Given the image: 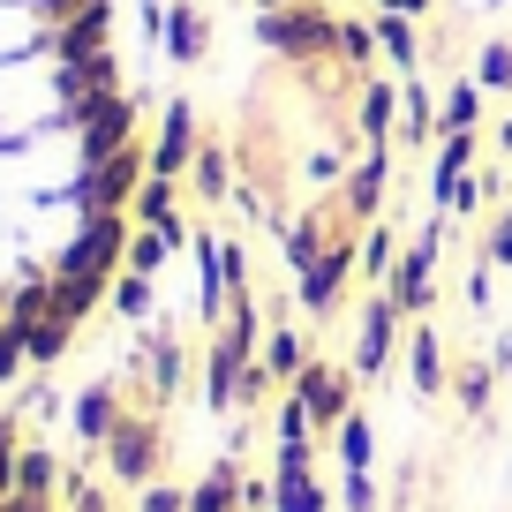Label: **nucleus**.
<instances>
[{
  "mask_svg": "<svg viewBox=\"0 0 512 512\" xmlns=\"http://www.w3.org/2000/svg\"><path fill=\"white\" fill-rule=\"evenodd\" d=\"M144 196L113 0H0V384L68 354Z\"/></svg>",
  "mask_w": 512,
  "mask_h": 512,
  "instance_id": "obj_1",
  "label": "nucleus"
},
{
  "mask_svg": "<svg viewBox=\"0 0 512 512\" xmlns=\"http://www.w3.org/2000/svg\"><path fill=\"white\" fill-rule=\"evenodd\" d=\"M437 264H445V211H430V219L415 226V241H400V264H392L384 294H392L407 317H430V302H437Z\"/></svg>",
  "mask_w": 512,
  "mask_h": 512,
  "instance_id": "obj_2",
  "label": "nucleus"
},
{
  "mask_svg": "<svg viewBox=\"0 0 512 512\" xmlns=\"http://www.w3.org/2000/svg\"><path fill=\"white\" fill-rule=\"evenodd\" d=\"M407 324H415V317H407L384 287L354 309V377H362V384H377L384 369H392V354L407 347Z\"/></svg>",
  "mask_w": 512,
  "mask_h": 512,
  "instance_id": "obj_3",
  "label": "nucleus"
},
{
  "mask_svg": "<svg viewBox=\"0 0 512 512\" xmlns=\"http://www.w3.org/2000/svg\"><path fill=\"white\" fill-rule=\"evenodd\" d=\"M287 392L317 415V430H332L339 415H354V407H362V377H354V362H332V354H317V362H309Z\"/></svg>",
  "mask_w": 512,
  "mask_h": 512,
  "instance_id": "obj_4",
  "label": "nucleus"
},
{
  "mask_svg": "<svg viewBox=\"0 0 512 512\" xmlns=\"http://www.w3.org/2000/svg\"><path fill=\"white\" fill-rule=\"evenodd\" d=\"M384 196H392V144H369V151H354V159H347V181L332 189V204L347 211L354 226H377Z\"/></svg>",
  "mask_w": 512,
  "mask_h": 512,
  "instance_id": "obj_5",
  "label": "nucleus"
},
{
  "mask_svg": "<svg viewBox=\"0 0 512 512\" xmlns=\"http://www.w3.org/2000/svg\"><path fill=\"white\" fill-rule=\"evenodd\" d=\"M407 384H415V400H452V347H445V332H437L430 317H415L407 324Z\"/></svg>",
  "mask_w": 512,
  "mask_h": 512,
  "instance_id": "obj_6",
  "label": "nucleus"
},
{
  "mask_svg": "<svg viewBox=\"0 0 512 512\" xmlns=\"http://www.w3.org/2000/svg\"><path fill=\"white\" fill-rule=\"evenodd\" d=\"M475 136H482V128H467V136H437V159H430V211H452L460 181L475 174Z\"/></svg>",
  "mask_w": 512,
  "mask_h": 512,
  "instance_id": "obj_7",
  "label": "nucleus"
},
{
  "mask_svg": "<svg viewBox=\"0 0 512 512\" xmlns=\"http://www.w3.org/2000/svg\"><path fill=\"white\" fill-rule=\"evenodd\" d=\"M392 144H407V151L437 144V91H430V76L400 83V128H392Z\"/></svg>",
  "mask_w": 512,
  "mask_h": 512,
  "instance_id": "obj_8",
  "label": "nucleus"
},
{
  "mask_svg": "<svg viewBox=\"0 0 512 512\" xmlns=\"http://www.w3.org/2000/svg\"><path fill=\"white\" fill-rule=\"evenodd\" d=\"M452 407H460L467 422H490L497 415V362H452Z\"/></svg>",
  "mask_w": 512,
  "mask_h": 512,
  "instance_id": "obj_9",
  "label": "nucleus"
},
{
  "mask_svg": "<svg viewBox=\"0 0 512 512\" xmlns=\"http://www.w3.org/2000/svg\"><path fill=\"white\" fill-rule=\"evenodd\" d=\"M256 362L272 369V377H279V384H294V377H302V369H309V362H317V347H309V332H294V324H287V317H279V324H272V332H264V347H256Z\"/></svg>",
  "mask_w": 512,
  "mask_h": 512,
  "instance_id": "obj_10",
  "label": "nucleus"
},
{
  "mask_svg": "<svg viewBox=\"0 0 512 512\" xmlns=\"http://www.w3.org/2000/svg\"><path fill=\"white\" fill-rule=\"evenodd\" d=\"M369 23H377V53H384V61L400 68V76H422V31H415V16H384V8H377Z\"/></svg>",
  "mask_w": 512,
  "mask_h": 512,
  "instance_id": "obj_11",
  "label": "nucleus"
},
{
  "mask_svg": "<svg viewBox=\"0 0 512 512\" xmlns=\"http://www.w3.org/2000/svg\"><path fill=\"white\" fill-rule=\"evenodd\" d=\"M324 445H332L339 467H377V430H369L362 407H354V415H339L332 430H324Z\"/></svg>",
  "mask_w": 512,
  "mask_h": 512,
  "instance_id": "obj_12",
  "label": "nucleus"
},
{
  "mask_svg": "<svg viewBox=\"0 0 512 512\" xmlns=\"http://www.w3.org/2000/svg\"><path fill=\"white\" fill-rule=\"evenodd\" d=\"M339 490H324L317 467H302V475H272V512H332Z\"/></svg>",
  "mask_w": 512,
  "mask_h": 512,
  "instance_id": "obj_13",
  "label": "nucleus"
},
{
  "mask_svg": "<svg viewBox=\"0 0 512 512\" xmlns=\"http://www.w3.org/2000/svg\"><path fill=\"white\" fill-rule=\"evenodd\" d=\"M482 98H490V91H482L475 76H460L445 98H437V136H467V128H482Z\"/></svg>",
  "mask_w": 512,
  "mask_h": 512,
  "instance_id": "obj_14",
  "label": "nucleus"
},
{
  "mask_svg": "<svg viewBox=\"0 0 512 512\" xmlns=\"http://www.w3.org/2000/svg\"><path fill=\"white\" fill-rule=\"evenodd\" d=\"M467 76H475L490 98H505V91H512V38H482V46H475V68H467Z\"/></svg>",
  "mask_w": 512,
  "mask_h": 512,
  "instance_id": "obj_15",
  "label": "nucleus"
},
{
  "mask_svg": "<svg viewBox=\"0 0 512 512\" xmlns=\"http://www.w3.org/2000/svg\"><path fill=\"white\" fill-rule=\"evenodd\" d=\"M392 264H400V234L377 219V226L362 234V279H369V287H384V279H392Z\"/></svg>",
  "mask_w": 512,
  "mask_h": 512,
  "instance_id": "obj_16",
  "label": "nucleus"
},
{
  "mask_svg": "<svg viewBox=\"0 0 512 512\" xmlns=\"http://www.w3.org/2000/svg\"><path fill=\"white\" fill-rule=\"evenodd\" d=\"M339 512H384V490L369 467H339Z\"/></svg>",
  "mask_w": 512,
  "mask_h": 512,
  "instance_id": "obj_17",
  "label": "nucleus"
},
{
  "mask_svg": "<svg viewBox=\"0 0 512 512\" xmlns=\"http://www.w3.org/2000/svg\"><path fill=\"white\" fill-rule=\"evenodd\" d=\"M189 512H241V475L234 467H211V482L189 497Z\"/></svg>",
  "mask_w": 512,
  "mask_h": 512,
  "instance_id": "obj_18",
  "label": "nucleus"
},
{
  "mask_svg": "<svg viewBox=\"0 0 512 512\" xmlns=\"http://www.w3.org/2000/svg\"><path fill=\"white\" fill-rule=\"evenodd\" d=\"M482 256H490L497 272H512V204H497L490 211V226H482V241H475Z\"/></svg>",
  "mask_w": 512,
  "mask_h": 512,
  "instance_id": "obj_19",
  "label": "nucleus"
},
{
  "mask_svg": "<svg viewBox=\"0 0 512 512\" xmlns=\"http://www.w3.org/2000/svg\"><path fill=\"white\" fill-rule=\"evenodd\" d=\"M113 460H121V475H144V467L159 460V437H151V430H128V445L113 452Z\"/></svg>",
  "mask_w": 512,
  "mask_h": 512,
  "instance_id": "obj_20",
  "label": "nucleus"
},
{
  "mask_svg": "<svg viewBox=\"0 0 512 512\" xmlns=\"http://www.w3.org/2000/svg\"><path fill=\"white\" fill-rule=\"evenodd\" d=\"M490 272H497V264L475 249V264H467V309H490V294H497V287H490Z\"/></svg>",
  "mask_w": 512,
  "mask_h": 512,
  "instance_id": "obj_21",
  "label": "nucleus"
},
{
  "mask_svg": "<svg viewBox=\"0 0 512 512\" xmlns=\"http://www.w3.org/2000/svg\"><path fill=\"white\" fill-rule=\"evenodd\" d=\"M174 46L196 61V53H204V23H196V16H181V23H174Z\"/></svg>",
  "mask_w": 512,
  "mask_h": 512,
  "instance_id": "obj_22",
  "label": "nucleus"
},
{
  "mask_svg": "<svg viewBox=\"0 0 512 512\" xmlns=\"http://www.w3.org/2000/svg\"><path fill=\"white\" fill-rule=\"evenodd\" d=\"M196 181H204V189H211V196H219V189H226V159H219V151H204V159H196Z\"/></svg>",
  "mask_w": 512,
  "mask_h": 512,
  "instance_id": "obj_23",
  "label": "nucleus"
},
{
  "mask_svg": "<svg viewBox=\"0 0 512 512\" xmlns=\"http://www.w3.org/2000/svg\"><path fill=\"white\" fill-rule=\"evenodd\" d=\"M369 8H384V16H415V23L430 16V0H369Z\"/></svg>",
  "mask_w": 512,
  "mask_h": 512,
  "instance_id": "obj_24",
  "label": "nucleus"
},
{
  "mask_svg": "<svg viewBox=\"0 0 512 512\" xmlns=\"http://www.w3.org/2000/svg\"><path fill=\"white\" fill-rule=\"evenodd\" d=\"M272 505V482H241V512H264Z\"/></svg>",
  "mask_w": 512,
  "mask_h": 512,
  "instance_id": "obj_25",
  "label": "nucleus"
},
{
  "mask_svg": "<svg viewBox=\"0 0 512 512\" xmlns=\"http://www.w3.org/2000/svg\"><path fill=\"white\" fill-rule=\"evenodd\" d=\"M497 144H505V151H512V113H505V128H497Z\"/></svg>",
  "mask_w": 512,
  "mask_h": 512,
  "instance_id": "obj_26",
  "label": "nucleus"
},
{
  "mask_svg": "<svg viewBox=\"0 0 512 512\" xmlns=\"http://www.w3.org/2000/svg\"><path fill=\"white\" fill-rule=\"evenodd\" d=\"M256 8H294V0H256Z\"/></svg>",
  "mask_w": 512,
  "mask_h": 512,
  "instance_id": "obj_27",
  "label": "nucleus"
},
{
  "mask_svg": "<svg viewBox=\"0 0 512 512\" xmlns=\"http://www.w3.org/2000/svg\"><path fill=\"white\" fill-rule=\"evenodd\" d=\"M482 8H512V0H482Z\"/></svg>",
  "mask_w": 512,
  "mask_h": 512,
  "instance_id": "obj_28",
  "label": "nucleus"
}]
</instances>
